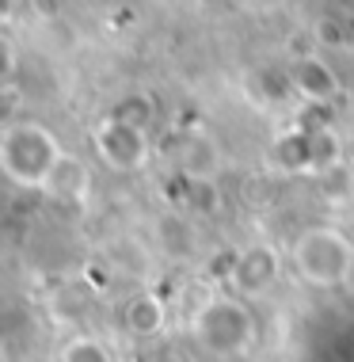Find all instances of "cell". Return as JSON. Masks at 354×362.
I'll use <instances>...</instances> for the list:
<instances>
[{
	"instance_id": "cell-1",
	"label": "cell",
	"mask_w": 354,
	"mask_h": 362,
	"mask_svg": "<svg viewBox=\"0 0 354 362\" xmlns=\"http://www.w3.org/2000/svg\"><path fill=\"white\" fill-rule=\"evenodd\" d=\"M61 160V145L46 126L12 122L0 130V172L19 187H46L54 164Z\"/></svg>"
},
{
	"instance_id": "cell-5",
	"label": "cell",
	"mask_w": 354,
	"mask_h": 362,
	"mask_svg": "<svg viewBox=\"0 0 354 362\" xmlns=\"http://www.w3.org/2000/svg\"><path fill=\"white\" fill-rule=\"evenodd\" d=\"M278 275H282L278 248H271V244H252V248H244L232 263V290L240 293V298H259V293H267L274 282H278Z\"/></svg>"
},
{
	"instance_id": "cell-12",
	"label": "cell",
	"mask_w": 354,
	"mask_h": 362,
	"mask_svg": "<svg viewBox=\"0 0 354 362\" xmlns=\"http://www.w3.org/2000/svg\"><path fill=\"white\" fill-rule=\"evenodd\" d=\"M16 103H19V100H16L12 88H0V130L16 122Z\"/></svg>"
},
{
	"instance_id": "cell-10",
	"label": "cell",
	"mask_w": 354,
	"mask_h": 362,
	"mask_svg": "<svg viewBox=\"0 0 354 362\" xmlns=\"http://www.w3.org/2000/svg\"><path fill=\"white\" fill-rule=\"evenodd\" d=\"M57 362H118L114 347L103 344L100 336H73L57 351Z\"/></svg>"
},
{
	"instance_id": "cell-9",
	"label": "cell",
	"mask_w": 354,
	"mask_h": 362,
	"mask_svg": "<svg viewBox=\"0 0 354 362\" xmlns=\"http://www.w3.org/2000/svg\"><path fill=\"white\" fill-rule=\"evenodd\" d=\"M293 84H297V92H305L309 100H331V95L339 92V76L324 62H317V57H309V62H301L297 69H293Z\"/></svg>"
},
{
	"instance_id": "cell-3",
	"label": "cell",
	"mask_w": 354,
	"mask_h": 362,
	"mask_svg": "<svg viewBox=\"0 0 354 362\" xmlns=\"http://www.w3.org/2000/svg\"><path fill=\"white\" fill-rule=\"evenodd\" d=\"M293 271L309 286L331 290L354 275V244L331 225H312L293 240Z\"/></svg>"
},
{
	"instance_id": "cell-6",
	"label": "cell",
	"mask_w": 354,
	"mask_h": 362,
	"mask_svg": "<svg viewBox=\"0 0 354 362\" xmlns=\"http://www.w3.org/2000/svg\"><path fill=\"white\" fill-rule=\"evenodd\" d=\"M179 168L187 180H218L221 172V149L210 134H187L183 138V153H179Z\"/></svg>"
},
{
	"instance_id": "cell-2",
	"label": "cell",
	"mask_w": 354,
	"mask_h": 362,
	"mask_svg": "<svg viewBox=\"0 0 354 362\" xmlns=\"http://www.w3.org/2000/svg\"><path fill=\"white\" fill-rule=\"evenodd\" d=\"M191 336L218 358L248 355L255 344V313L244 298H210L194 309Z\"/></svg>"
},
{
	"instance_id": "cell-4",
	"label": "cell",
	"mask_w": 354,
	"mask_h": 362,
	"mask_svg": "<svg viewBox=\"0 0 354 362\" xmlns=\"http://www.w3.org/2000/svg\"><path fill=\"white\" fill-rule=\"evenodd\" d=\"M95 153L103 156V164H111L114 172H141L149 164V138H145V126H137L122 115H111L95 126L92 134Z\"/></svg>"
},
{
	"instance_id": "cell-7",
	"label": "cell",
	"mask_w": 354,
	"mask_h": 362,
	"mask_svg": "<svg viewBox=\"0 0 354 362\" xmlns=\"http://www.w3.org/2000/svg\"><path fill=\"white\" fill-rule=\"evenodd\" d=\"M88 187H92V172H88V164L81 160V156H69L61 153V160L54 164L50 180H46V194H54V199L61 202H81Z\"/></svg>"
},
{
	"instance_id": "cell-8",
	"label": "cell",
	"mask_w": 354,
	"mask_h": 362,
	"mask_svg": "<svg viewBox=\"0 0 354 362\" xmlns=\"http://www.w3.org/2000/svg\"><path fill=\"white\" fill-rule=\"evenodd\" d=\"M164 320H168V309H164V301L156 298V293H137V298H130L122 309L126 332H130V336H141V339L156 336V332L164 328Z\"/></svg>"
},
{
	"instance_id": "cell-11",
	"label": "cell",
	"mask_w": 354,
	"mask_h": 362,
	"mask_svg": "<svg viewBox=\"0 0 354 362\" xmlns=\"http://www.w3.org/2000/svg\"><path fill=\"white\" fill-rule=\"evenodd\" d=\"M343 160V141L331 130H317L309 138V168L312 172H328Z\"/></svg>"
}]
</instances>
